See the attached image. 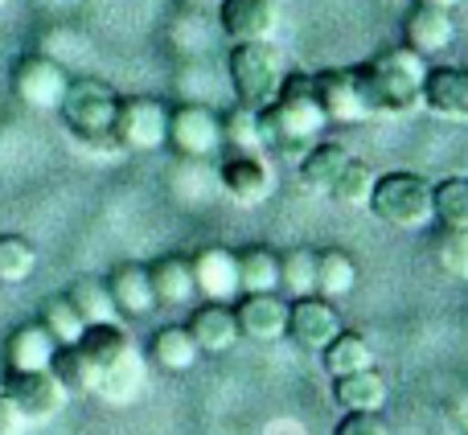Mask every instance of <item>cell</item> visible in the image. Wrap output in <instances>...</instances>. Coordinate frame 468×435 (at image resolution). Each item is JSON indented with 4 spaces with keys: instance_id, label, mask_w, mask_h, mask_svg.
Masks as SVG:
<instances>
[{
    "instance_id": "44dd1931",
    "label": "cell",
    "mask_w": 468,
    "mask_h": 435,
    "mask_svg": "<svg viewBox=\"0 0 468 435\" xmlns=\"http://www.w3.org/2000/svg\"><path fill=\"white\" fill-rule=\"evenodd\" d=\"M333 398L341 403V411H382L387 403V382H382L378 370H354L333 378Z\"/></svg>"
},
{
    "instance_id": "2e32d148",
    "label": "cell",
    "mask_w": 468,
    "mask_h": 435,
    "mask_svg": "<svg viewBox=\"0 0 468 435\" xmlns=\"http://www.w3.org/2000/svg\"><path fill=\"white\" fill-rule=\"evenodd\" d=\"M58 341L49 337V329L41 321H25L8 333L5 341V370L8 374H29V370H46L54 357Z\"/></svg>"
},
{
    "instance_id": "8d00e7d4",
    "label": "cell",
    "mask_w": 468,
    "mask_h": 435,
    "mask_svg": "<svg viewBox=\"0 0 468 435\" xmlns=\"http://www.w3.org/2000/svg\"><path fill=\"white\" fill-rule=\"evenodd\" d=\"M370 189H374V169L366 161H357V156H349L346 169H341V177L333 181L329 197L341 202V206H362L366 197H370Z\"/></svg>"
},
{
    "instance_id": "8fae6325",
    "label": "cell",
    "mask_w": 468,
    "mask_h": 435,
    "mask_svg": "<svg viewBox=\"0 0 468 435\" xmlns=\"http://www.w3.org/2000/svg\"><path fill=\"white\" fill-rule=\"evenodd\" d=\"M288 333L296 337L300 349L321 354V349L341 333V316H337V308H333L324 296H316V292L313 296H296V304L288 308Z\"/></svg>"
},
{
    "instance_id": "74e56055",
    "label": "cell",
    "mask_w": 468,
    "mask_h": 435,
    "mask_svg": "<svg viewBox=\"0 0 468 435\" xmlns=\"http://www.w3.org/2000/svg\"><path fill=\"white\" fill-rule=\"evenodd\" d=\"M436 259L444 263V271L468 280V230H461V226H444L440 247H436Z\"/></svg>"
},
{
    "instance_id": "ab89813d",
    "label": "cell",
    "mask_w": 468,
    "mask_h": 435,
    "mask_svg": "<svg viewBox=\"0 0 468 435\" xmlns=\"http://www.w3.org/2000/svg\"><path fill=\"white\" fill-rule=\"evenodd\" d=\"M21 415H16V407L8 403L5 395H0V435H21Z\"/></svg>"
},
{
    "instance_id": "d6986e66",
    "label": "cell",
    "mask_w": 468,
    "mask_h": 435,
    "mask_svg": "<svg viewBox=\"0 0 468 435\" xmlns=\"http://www.w3.org/2000/svg\"><path fill=\"white\" fill-rule=\"evenodd\" d=\"M107 296L120 313L128 316H148L156 308V292H153V280H148V267H136V263H123L107 275Z\"/></svg>"
},
{
    "instance_id": "d6a6232c",
    "label": "cell",
    "mask_w": 468,
    "mask_h": 435,
    "mask_svg": "<svg viewBox=\"0 0 468 435\" xmlns=\"http://www.w3.org/2000/svg\"><path fill=\"white\" fill-rule=\"evenodd\" d=\"M70 304L79 308L82 324H103V321H115V304L112 296H107V283L103 280H79L70 283Z\"/></svg>"
},
{
    "instance_id": "3957f363",
    "label": "cell",
    "mask_w": 468,
    "mask_h": 435,
    "mask_svg": "<svg viewBox=\"0 0 468 435\" xmlns=\"http://www.w3.org/2000/svg\"><path fill=\"white\" fill-rule=\"evenodd\" d=\"M115 107H120V95H115L112 82L95 79V74H82V79L66 82V95L58 103L62 111V123L79 144L99 148V153H112L115 148Z\"/></svg>"
},
{
    "instance_id": "f35d334b",
    "label": "cell",
    "mask_w": 468,
    "mask_h": 435,
    "mask_svg": "<svg viewBox=\"0 0 468 435\" xmlns=\"http://www.w3.org/2000/svg\"><path fill=\"white\" fill-rule=\"evenodd\" d=\"M333 435H390L378 411H346V419L333 428Z\"/></svg>"
},
{
    "instance_id": "5bb4252c",
    "label": "cell",
    "mask_w": 468,
    "mask_h": 435,
    "mask_svg": "<svg viewBox=\"0 0 468 435\" xmlns=\"http://www.w3.org/2000/svg\"><path fill=\"white\" fill-rule=\"evenodd\" d=\"M189 263H194V283L206 300H214V304L239 300V259H234V250L206 247V250H197Z\"/></svg>"
},
{
    "instance_id": "6da1fadb",
    "label": "cell",
    "mask_w": 468,
    "mask_h": 435,
    "mask_svg": "<svg viewBox=\"0 0 468 435\" xmlns=\"http://www.w3.org/2000/svg\"><path fill=\"white\" fill-rule=\"evenodd\" d=\"M255 115H259V140H263V148H271L280 156H296V161L329 128L313 74H288L280 95L267 107H259Z\"/></svg>"
},
{
    "instance_id": "cb8c5ba5",
    "label": "cell",
    "mask_w": 468,
    "mask_h": 435,
    "mask_svg": "<svg viewBox=\"0 0 468 435\" xmlns=\"http://www.w3.org/2000/svg\"><path fill=\"white\" fill-rule=\"evenodd\" d=\"M79 349L87 354V362L95 366V378H99V370H107V366H115L120 357L132 354V341L115 321H103V324H87V329H82Z\"/></svg>"
},
{
    "instance_id": "277c9868",
    "label": "cell",
    "mask_w": 468,
    "mask_h": 435,
    "mask_svg": "<svg viewBox=\"0 0 468 435\" xmlns=\"http://www.w3.org/2000/svg\"><path fill=\"white\" fill-rule=\"evenodd\" d=\"M227 74H230V87H234V99L242 107H267L275 95H280L283 79V54L271 37L263 41H234L230 58H227Z\"/></svg>"
},
{
    "instance_id": "1f68e13d",
    "label": "cell",
    "mask_w": 468,
    "mask_h": 435,
    "mask_svg": "<svg viewBox=\"0 0 468 435\" xmlns=\"http://www.w3.org/2000/svg\"><path fill=\"white\" fill-rule=\"evenodd\" d=\"M431 218L468 230V177H448L431 186Z\"/></svg>"
},
{
    "instance_id": "7a4b0ae2",
    "label": "cell",
    "mask_w": 468,
    "mask_h": 435,
    "mask_svg": "<svg viewBox=\"0 0 468 435\" xmlns=\"http://www.w3.org/2000/svg\"><path fill=\"white\" fill-rule=\"evenodd\" d=\"M362 95L370 103L374 115H407L415 107H423V79H428V58H420L415 49L395 46L374 54L370 62L354 66Z\"/></svg>"
},
{
    "instance_id": "7402d4cb",
    "label": "cell",
    "mask_w": 468,
    "mask_h": 435,
    "mask_svg": "<svg viewBox=\"0 0 468 435\" xmlns=\"http://www.w3.org/2000/svg\"><path fill=\"white\" fill-rule=\"evenodd\" d=\"M148 280H153L156 304H186L189 296L197 292L194 283V263L186 255H165L148 267Z\"/></svg>"
},
{
    "instance_id": "ba28073f",
    "label": "cell",
    "mask_w": 468,
    "mask_h": 435,
    "mask_svg": "<svg viewBox=\"0 0 468 435\" xmlns=\"http://www.w3.org/2000/svg\"><path fill=\"white\" fill-rule=\"evenodd\" d=\"M66 82H70V74L46 54H25L13 66V95L33 111H58Z\"/></svg>"
},
{
    "instance_id": "7c38bea8",
    "label": "cell",
    "mask_w": 468,
    "mask_h": 435,
    "mask_svg": "<svg viewBox=\"0 0 468 435\" xmlns=\"http://www.w3.org/2000/svg\"><path fill=\"white\" fill-rule=\"evenodd\" d=\"M423 107L440 120L468 123V66H428Z\"/></svg>"
},
{
    "instance_id": "4fadbf2b",
    "label": "cell",
    "mask_w": 468,
    "mask_h": 435,
    "mask_svg": "<svg viewBox=\"0 0 468 435\" xmlns=\"http://www.w3.org/2000/svg\"><path fill=\"white\" fill-rule=\"evenodd\" d=\"M234 321H239V337L275 341L288 333V304L275 292H250V296H239Z\"/></svg>"
},
{
    "instance_id": "e0dca14e",
    "label": "cell",
    "mask_w": 468,
    "mask_h": 435,
    "mask_svg": "<svg viewBox=\"0 0 468 435\" xmlns=\"http://www.w3.org/2000/svg\"><path fill=\"white\" fill-rule=\"evenodd\" d=\"M218 25L230 41H263L275 29V5L271 0H222Z\"/></svg>"
},
{
    "instance_id": "e575fe53",
    "label": "cell",
    "mask_w": 468,
    "mask_h": 435,
    "mask_svg": "<svg viewBox=\"0 0 468 435\" xmlns=\"http://www.w3.org/2000/svg\"><path fill=\"white\" fill-rule=\"evenodd\" d=\"M280 288L288 296H313L316 292V255L304 247L280 255Z\"/></svg>"
},
{
    "instance_id": "83f0119b",
    "label": "cell",
    "mask_w": 468,
    "mask_h": 435,
    "mask_svg": "<svg viewBox=\"0 0 468 435\" xmlns=\"http://www.w3.org/2000/svg\"><path fill=\"white\" fill-rule=\"evenodd\" d=\"M234 259H239V296L280 288V259H275L267 247H250Z\"/></svg>"
},
{
    "instance_id": "30bf717a",
    "label": "cell",
    "mask_w": 468,
    "mask_h": 435,
    "mask_svg": "<svg viewBox=\"0 0 468 435\" xmlns=\"http://www.w3.org/2000/svg\"><path fill=\"white\" fill-rule=\"evenodd\" d=\"M313 79H316V95H321L324 120L329 123H366L374 115L362 95L357 70H321Z\"/></svg>"
},
{
    "instance_id": "5b68a950",
    "label": "cell",
    "mask_w": 468,
    "mask_h": 435,
    "mask_svg": "<svg viewBox=\"0 0 468 435\" xmlns=\"http://www.w3.org/2000/svg\"><path fill=\"white\" fill-rule=\"evenodd\" d=\"M374 218H382L387 226L399 230H415L431 218V181H423L420 173H387L374 177V189L366 197Z\"/></svg>"
},
{
    "instance_id": "ffe728a7",
    "label": "cell",
    "mask_w": 468,
    "mask_h": 435,
    "mask_svg": "<svg viewBox=\"0 0 468 435\" xmlns=\"http://www.w3.org/2000/svg\"><path fill=\"white\" fill-rule=\"evenodd\" d=\"M189 337L197 341V349L206 354H227V349L239 341V321H234V308L227 304H202L194 316H189Z\"/></svg>"
},
{
    "instance_id": "ac0fdd59",
    "label": "cell",
    "mask_w": 468,
    "mask_h": 435,
    "mask_svg": "<svg viewBox=\"0 0 468 435\" xmlns=\"http://www.w3.org/2000/svg\"><path fill=\"white\" fill-rule=\"evenodd\" d=\"M222 189L242 206H255L271 194V169L259 153H234L222 164Z\"/></svg>"
},
{
    "instance_id": "9a60e30c",
    "label": "cell",
    "mask_w": 468,
    "mask_h": 435,
    "mask_svg": "<svg viewBox=\"0 0 468 435\" xmlns=\"http://www.w3.org/2000/svg\"><path fill=\"white\" fill-rule=\"evenodd\" d=\"M403 46L415 49L420 58H436L444 54L448 46L456 41V25H452V13L444 8H428V5H415L403 21Z\"/></svg>"
},
{
    "instance_id": "8992f818",
    "label": "cell",
    "mask_w": 468,
    "mask_h": 435,
    "mask_svg": "<svg viewBox=\"0 0 468 435\" xmlns=\"http://www.w3.org/2000/svg\"><path fill=\"white\" fill-rule=\"evenodd\" d=\"M115 148H128V153H156V148L169 140V107L161 99L148 95H120L115 107Z\"/></svg>"
},
{
    "instance_id": "836d02e7",
    "label": "cell",
    "mask_w": 468,
    "mask_h": 435,
    "mask_svg": "<svg viewBox=\"0 0 468 435\" xmlns=\"http://www.w3.org/2000/svg\"><path fill=\"white\" fill-rule=\"evenodd\" d=\"M37 267V250L21 234H0V283H25Z\"/></svg>"
},
{
    "instance_id": "d4e9b609",
    "label": "cell",
    "mask_w": 468,
    "mask_h": 435,
    "mask_svg": "<svg viewBox=\"0 0 468 435\" xmlns=\"http://www.w3.org/2000/svg\"><path fill=\"white\" fill-rule=\"evenodd\" d=\"M46 370L54 374L58 387H62L66 395H90V390H95V366L87 362L79 341H74V345H58Z\"/></svg>"
},
{
    "instance_id": "f1b7e54d",
    "label": "cell",
    "mask_w": 468,
    "mask_h": 435,
    "mask_svg": "<svg viewBox=\"0 0 468 435\" xmlns=\"http://www.w3.org/2000/svg\"><path fill=\"white\" fill-rule=\"evenodd\" d=\"M357 283V263L346 250H316V296L337 300Z\"/></svg>"
},
{
    "instance_id": "484cf974",
    "label": "cell",
    "mask_w": 468,
    "mask_h": 435,
    "mask_svg": "<svg viewBox=\"0 0 468 435\" xmlns=\"http://www.w3.org/2000/svg\"><path fill=\"white\" fill-rule=\"evenodd\" d=\"M321 354H324V370H329L333 378H341V374H354V370H366V366L374 362L370 341H366L357 329H341L337 337H333L329 345L321 349Z\"/></svg>"
},
{
    "instance_id": "4dcf8cb0",
    "label": "cell",
    "mask_w": 468,
    "mask_h": 435,
    "mask_svg": "<svg viewBox=\"0 0 468 435\" xmlns=\"http://www.w3.org/2000/svg\"><path fill=\"white\" fill-rule=\"evenodd\" d=\"M41 324H46L49 329V337L58 341V345H74V341L82 337V329H87V324H82V316H79V308L70 304V296H46L41 300V316H37Z\"/></svg>"
},
{
    "instance_id": "603a6c76",
    "label": "cell",
    "mask_w": 468,
    "mask_h": 435,
    "mask_svg": "<svg viewBox=\"0 0 468 435\" xmlns=\"http://www.w3.org/2000/svg\"><path fill=\"white\" fill-rule=\"evenodd\" d=\"M346 161H349L346 144H333V140L313 144L304 156H300V186L313 189V194H329L333 181H337L341 169H346Z\"/></svg>"
},
{
    "instance_id": "f546056e",
    "label": "cell",
    "mask_w": 468,
    "mask_h": 435,
    "mask_svg": "<svg viewBox=\"0 0 468 435\" xmlns=\"http://www.w3.org/2000/svg\"><path fill=\"white\" fill-rule=\"evenodd\" d=\"M136 387H140V357H136V349H132V354L120 357L115 366L99 370L95 390H90V395H103L107 403H128V398L136 395Z\"/></svg>"
},
{
    "instance_id": "9c48e42d",
    "label": "cell",
    "mask_w": 468,
    "mask_h": 435,
    "mask_svg": "<svg viewBox=\"0 0 468 435\" xmlns=\"http://www.w3.org/2000/svg\"><path fill=\"white\" fill-rule=\"evenodd\" d=\"M165 144H173L189 161L214 156L222 148V120L202 103H181L177 111H169V140Z\"/></svg>"
},
{
    "instance_id": "60d3db41",
    "label": "cell",
    "mask_w": 468,
    "mask_h": 435,
    "mask_svg": "<svg viewBox=\"0 0 468 435\" xmlns=\"http://www.w3.org/2000/svg\"><path fill=\"white\" fill-rule=\"evenodd\" d=\"M420 5H428V8H444V13H452V8H461L464 0H420Z\"/></svg>"
},
{
    "instance_id": "b9f144b4",
    "label": "cell",
    "mask_w": 468,
    "mask_h": 435,
    "mask_svg": "<svg viewBox=\"0 0 468 435\" xmlns=\"http://www.w3.org/2000/svg\"><path fill=\"white\" fill-rule=\"evenodd\" d=\"M0 5H5V0H0Z\"/></svg>"
},
{
    "instance_id": "d590c367",
    "label": "cell",
    "mask_w": 468,
    "mask_h": 435,
    "mask_svg": "<svg viewBox=\"0 0 468 435\" xmlns=\"http://www.w3.org/2000/svg\"><path fill=\"white\" fill-rule=\"evenodd\" d=\"M222 120V144H230L234 153H259L263 140H259V115L255 107H234V111L218 115Z\"/></svg>"
},
{
    "instance_id": "52a82bcc",
    "label": "cell",
    "mask_w": 468,
    "mask_h": 435,
    "mask_svg": "<svg viewBox=\"0 0 468 435\" xmlns=\"http://www.w3.org/2000/svg\"><path fill=\"white\" fill-rule=\"evenodd\" d=\"M0 395L16 407V415H21L25 423L54 419V415L66 407V398H70L62 387H58V378L49 370H29V374H8L5 370Z\"/></svg>"
},
{
    "instance_id": "4316f807",
    "label": "cell",
    "mask_w": 468,
    "mask_h": 435,
    "mask_svg": "<svg viewBox=\"0 0 468 435\" xmlns=\"http://www.w3.org/2000/svg\"><path fill=\"white\" fill-rule=\"evenodd\" d=\"M197 354H202V349L189 337L186 324H169V329H161L153 337V362L161 366V370H173V374L189 370V366L197 362Z\"/></svg>"
}]
</instances>
